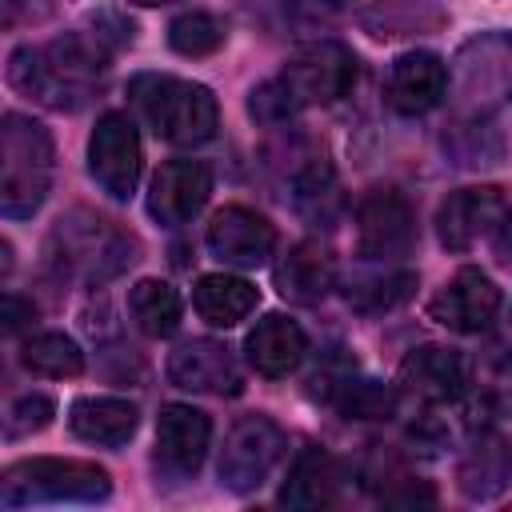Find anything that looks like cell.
I'll use <instances>...</instances> for the list:
<instances>
[{"label": "cell", "mask_w": 512, "mask_h": 512, "mask_svg": "<svg viewBox=\"0 0 512 512\" xmlns=\"http://www.w3.org/2000/svg\"><path fill=\"white\" fill-rule=\"evenodd\" d=\"M112 56L116 48L104 44L92 28H76L44 44L16 48L8 56V84L44 108L76 112L100 88Z\"/></svg>", "instance_id": "cell-1"}, {"label": "cell", "mask_w": 512, "mask_h": 512, "mask_svg": "<svg viewBox=\"0 0 512 512\" xmlns=\"http://www.w3.org/2000/svg\"><path fill=\"white\" fill-rule=\"evenodd\" d=\"M44 260L60 280L100 288L140 260V240L92 208H72L52 224L44 240Z\"/></svg>", "instance_id": "cell-2"}, {"label": "cell", "mask_w": 512, "mask_h": 512, "mask_svg": "<svg viewBox=\"0 0 512 512\" xmlns=\"http://www.w3.org/2000/svg\"><path fill=\"white\" fill-rule=\"evenodd\" d=\"M128 100L164 144H204L220 128V104L212 88L184 76L140 72L128 80Z\"/></svg>", "instance_id": "cell-3"}, {"label": "cell", "mask_w": 512, "mask_h": 512, "mask_svg": "<svg viewBox=\"0 0 512 512\" xmlns=\"http://www.w3.org/2000/svg\"><path fill=\"white\" fill-rule=\"evenodd\" d=\"M452 120H492L512 104V32L488 28L468 36L448 60Z\"/></svg>", "instance_id": "cell-4"}, {"label": "cell", "mask_w": 512, "mask_h": 512, "mask_svg": "<svg viewBox=\"0 0 512 512\" xmlns=\"http://www.w3.org/2000/svg\"><path fill=\"white\" fill-rule=\"evenodd\" d=\"M56 144L52 132L24 116L4 112L0 120V212L4 220H28L52 192Z\"/></svg>", "instance_id": "cell-5"}, {"label": "cell", "mask_w": 512, "mask_h": 512, "mask_svg": "<svg viewBox=\"0 0 512 512\" xmlns=\"http://www.w3.org/2000/svg\"><path fill=\"white\" fill-rule=\"evenodd\" d=\"M112 496L108 468L92 460L64 456H28L4 468L0 476V508H32V504H104Z\"/></svg>", "instance_id": "cell-6"}, {"label": "cell", "mask_w": 512, "mask_h": 512, "mask_svg": "<svg viewBox=\"0 0 512 512\" xmlns=\"http://www.w3.org/2000/svg\"><path fill=\"white\" fill-rule=\"evenodd\" d=\"M288 452V436L284 428L264 416V412H244L232 420V428L224 432V448L216 460V476L228 492H256L272 468L280 464V456Z\"/></svg>", "instance_id": "cell-7"}, {"label": "cell", "mask_w": 512, "mask_h": 512, "mask_svg": "<svg viewBox=\"0 0 512 512\" xmlns=\"http://www.w3.org/2000/svg\"><path fill=\"white\" fill-rule=\"evenodd\" d=\"M276 80L288 92L296 112L316 108V104H332L356 80V52L348 44H340V40L316 36V40H308V44H300L292 52V60L280 68Z\"/></svg>", "instance_id": "cell-8"}, {"label": "cell", "mask_w": 512, "mask_h": 512, "mask_svg": "<svg viewBox=\"0 0 512 512\" xmlns=\"http://www.w3.org/2000/svg\"><path fill=\"white\" fill-rule=\"evenodd\" d=\"M420 240L416 208L400 188H368L356 204V248L372 264H400Z\"/></svg>", "instance_id": "cell-9"}, {"label": "cell", "mask_w": 512, "mask_h": 512, "mask_svg": "<svg viewBox=\"0 0 512 512\" xmlns=\"http://www.w3.org/2000/svg\"><path fill=\"white\" fill-rule=\"evenodd\" d=\"M144 172V148H140V132L124 112H104L88 136V176L92 184L124 204Z\"/></svg>", "instance_id": "cell-10"}, {"label": "cell", "mask_w": 512, "mask_h": 512, "mask_svg": "<svg viewBox=\"0 0 512 512\" xmlns=\"http://www.w3.org/2000/svg\"><path fill=\"white\" fill-rule=\"evenodd\" d=\"M212 448V420L208 412L192 404H164L156 420V448H152V468L156 480L164 484H184L200 472L204 456Z\"/></svg>", "instance_id": "cell-11"}, {"label": "cell", "mask_w": 512, "mask_h": 512, "mask_svg": "<svg viewBox=\"0 0 512 512\" xmlns=\"http://www.w3.org/2000/svg\"><path fill=\"white\" fill-rule=\"evenodd\" d=\"M508 220H512V208L500 188L492 184L456 188L436 208V236L448 252H468L472 244L500 236Z\"/></svg>", "instance_id": "cell-12"}, {"label": "cell", "mask_w": 512, "mask_h": 512, "mask_svg": "<svg viewBox=\"0 0 512 512\" xmlns=\"http://www.w3.org/2000/svg\"><path fill=\"white\" fill-rule=\"evenodd\" d=\"M468 356L444 344H420L400 360V392L424 408H444L468 400Z\"/></svg>", "instance_id": "cell-13"}, {"label": "cell", "mask_w": 512, "mask_h": 512, "mask_svg": "<svg viewBox=\"0 0 512 512\" xmlns=\"http://www.w3.org/2000/svg\"><path fill=\"white\" fill-rule=\"evenodd\" d=\"M500 304H504L500 284H496L488 272H480V268H460V272H452V276L432 292L428 316H432L436 324H444L448 332L472 336V332H484V328L496 320Z\"/></svg>", "instance_id": "cell-14"}, {"label": "cell", "mask_w": 512, "mask_h": 512, "mask_svg": "<svg viewBox=\"0 0 512 512\" xmlns=\"http://www.w3.org/2000/svg\"><path fill=\"white\" fill-rule=\"evenodd\" d=\"M212 196V164L196 156H176L156 168L148 184V216L164 228L188 224Z\"/></svg>", "instance_id": "cell-15"}, {"label": "cell", "mask_w": 512, "mask_h": 512, "mask_svg": "<svg viewBox=\"0 0 512 512\" xmlns=\"http://www.w3.org/2000/svg\"><path fill=\"white\" fill-rule=\"evenodd\" d=\"M208 252L224 264V268H260L272 260L276 252V228L268 224V216H260L256 208L244 204H224L204 232Z\"/></svg>", "instance_id": "cell-16"}, {"label": "cell", "mask_w": 512, "mask_h": 512, "mask_svg": "<svg viewBox=\"0 0 512 512\" xmlns=\"http://www.w3.org/2000/svg\"><path fill=\"white\" fill-rule=\"evenodd\" d=\"M168 380L184 392H208V396H236L244 376H240V364L232 356L228 344L220 340H184L168 352V364H164Z\"/></svg>", "instance_id": "cell-17"}, {"label": "cell", "mask_w": 512, "mask_h": 512, "mask_svg": "<svg viewBox=\"0 0 512 512\" xmlns=\"http://www.w3.org/2000/svg\"><path fill=\"white\" fill-rule=\"evenodd\" d=\"M384 96H388V108L392 112H400V116H424L436 104H444V96H448V64L436 52H428V48L400 52L392 60V68H388Z\"/></svg>", "instance_id": "cell-18"}, {"label": "cell", "mask_w": 512, "mask_h": 512, "mask_svg": "<svg viewBox=\"0 0 512 512\" xmlns=\"http://www.w3.org/2000/svg\"><path fill=\"white\" fill-rule=\"evenodd\" d=\"M344 484H348V472L332 452L304 448V452H296V460L280 484V504L296 508V512H316V508L336 504Z\"/></svg>", "instance_id": "cell-19"}, {"label": "cell", "mask_w": 512, "mask_h": 512, "mask_svg": "<svg viewBox=\"0 0 512 512\" xmlns=\"http://www.w3.org/2000/svg\"><path fill=\"white\" fill-rule=\"evenodd\" d=\"M276 288L284 300L320 304L336 288V260L320 240H296L272 268Z\"/></svg>", "instance_id": "cell-20"}, {"label": "cell", "mask_w": 512, "mask_h": 512, "mask_svg": "<svg viewBox=\"0 0 512 512\" xmlns=\"http://www.w3.org/2000/svg\"><path fill=\"white\" fill-rule=\"evenodd\" d=\"M304 352H308V336H304V328H300L292 316H284V312H268V316L256 320V328L244 336V356H248V364H252L260 376H268V380H280V376L296 372L300 360H304Z\"/></svg>", "instance_id": "cell-21"}, {"label": "cell", "mask_w": 512, "mask_h": 512, "mask_svg": "<svg viewBox=\"0 0 512 512\" xmlns=\"http://www.w3.org/2000/svg\"><path fill=\"white\" fill-rule=\"evenodd\" d=\"M356 20L376 40H408L440 32L448 24V12L440 0H360Z\"/></svg>", "instance_id": "cell-22"}, {"label": "cell", "mask_w": 512, "mask_h": 512, "mask_svg": "<svg viewBox=\"0 0 512 512\" xmlns=\"http://www.w3.org/2000/svg\"><path fill=\"white\" fill-rule=\"evenodd\" d=\"M140 412L124 396H80L68 408V428L76 440L96 448H120L136 436Z\"/></svg>", "instance_id": "cell-23"}, {"label": "cell", "mask_w": 512, "mask_h": 512, "mask_svg": "<svg viewBox=\"0 0 512 512\" xmlns=\"http://www.w3.org/2000/svg\"><path fill=\"white\" fill-rule=\"evenodd\" d=\"M256 304H260L256 284H248L244 276H232V272H208L192 284V308L212 328L240 324L244 316L256 312Z\"/></svg>", "instance_id": "cell-24"}, {"label": "cell", "mask_w": 512, "mask_h": 512, "mask_svg": "<svg viewBox=\"0 0 512 512\" xmlns=\"http://www.w3.org/2000/svg\"><path fill=\"white\" fill-rule=\"evenodd\" d=\"M252 16H260L276 32L312 36L332 24H340L348 12H356L352 0H244Z\"/></svg>", "instance_id": "cell-25"}, {"label": "cell", "mask_w": 512, "mask_h": 512, "mask_svg": "<svg viewBox=\"0 0 512 512\" xmlns=\"http://www.w3.org/2000/svg\"><path fill=\"white\" fill-rule=\"evenodd\" d=\"M340 184H336V168L328 164V156L312 152L296 164L292 172V208L308 220V224H332L340 216Z\"/></svg>", "instance_id": "cell-26"}, {"label": "cell", "mask_w": 512, "mask_h": 512, "mask_svg": "<svg viewBox=\"0 0 512 512\" xmlns=\"http://www.w3.org/2000/svg\"><path fill=\"white\" fill-rule=\"evenodd\" d=\"M508 472H512V456H508V444L480 428L460 460V492L468 500H492L504 484H508Z\"/></svg>", "instance_id": "cell-27"}, {"label": "cell", "mask_w": 512, "mask_h": 512, "mask_svg": "<svg viewBox=\"0 0 512 512\" xmlns=\"http://www.w3.org/2000/svg\"><path fill=\"white\" fill-rule=\"evenodd\" d=\"M468 372H472L468 408L508 416L512 412V348L508 344H488L480 356L468 360Z\"/></svg>", "instance_id": "cell-28"}, {"label": "cell", "mask_w": 512, "mask_h": 512, "mask_svg": "<svg viewBox=\"0 0 512 512\" xmlns=\"http://www.w3.org/2000/svg\"><path fill=\"white\" fill-rule=\"evenodd\" d=\"M128 316L144 336L164 340L180 328V292L168 280H156V276L136 280L128 288Z\"/></svg>", "instance_id": "cell-29"}, {"label": "cell", "mask_w": 512, "mask_h": 512, "mask_svg": "<svg viewBox=\"0 0 512 512\" xmlns=\"http://www.w3.org/2000/svg\"><path fill=\"white\" fill-rule=\"evenodd\" d=\"M20 368L44 380H72L84 372V348L64 332H32L20 340Z\"/></svg>", "instance_id": "cell-30"}, {"label": "cell", "mask_w": 512, "mask_h": 512, "mask_svg": "<svg viewBox=\"0 0 512 512\" xmlns=\"http://www.w3.org/2000/svg\"><path fill=\"white\" fill-rule=\"evenodd\" d=\"M416 288V272L408 268H396V264H380V272H360L348 280V304L356 312H368V316H380V312H392L396 304H404Z\"/></svg>", "instance_id": "cell-31"}, {"label": "cell", "mask_w": 512, "mask_h": 512, "mask_svg": "<svg viewBox=\"0 0 512 512\" xmlns=\"http://www.w3.org/2000/svg\"><path fill=\"white\" fill-rule=\"evenodd\" d=\"M328 400L348 416V420H388L396 412V388L380 384V380H364L344 372L336 380V388L328 392Z\"/></svg>", "instance_id": "cell-32"}, {"label": "cell", "mask_w": 512, "mask_h": 512, "mask_svg": "<svg viewBox=\"0 0 512 512\" xmlns=\"http://www.w3.org/2000/svg\"><path fill=\"white\" fill-rule=\"evenodd\" d=\"M224 36H228L224 20L212 16V12H200V8L180 12V16L168 24V48H172L176 56H188V60L212 56V52L224 44Z\"/></svg>", "instance_id": "cell-33"}, {"label": "cell", "mask_w": 512, "mask_h": 512, "mask_svg": "<svg viewBox=\"0 0 512 512\" xmlns=\"http://www.w3.org/2000/svg\"><path fill=\"white\" fill-rule=\"evenodd\" d=\"M448 152L456 156V164L464 168H484V164H496L504 144L500 136L488 128V120H452V132H448Z\"/></svg>", "instance_id": "cell-34"}, {"label": "cell", "mask_w": 512, "mask_h": 512, "mask_svg": "<svg viewBox=\"0 0 512 512\" xmlns=\"http://www.w3.org/2000/svg\"><path fill=\"white\" fill-rule=\"evenodd\" d=\"M56 416V400L44 392H24L4 412V440H24L32 432H44Z\"/></svg>", "instance_id": "cell-35"}, {"label": "cell", "mask_w": 512, "mask_h": 512, "mask_svg": "<svg viewBox=\"0 0 512 512\" xmlns=\"http://www.w3.org/2000/svg\"><path fill=\"white\" fill-rule=\"evenodd\" d=\"M44 16H48V4H44V0H0V20H4V28L32 24V20H44Z\"/></svg>", "instance_id": "cell-36"}, {"label": "cell", "mask_w": 512, "mask_h": 512, "mask_svg": "<svg viewBox=\"0 0 512 512\" xmlns=\"http://www.w3.org/2000/svg\"><path fill=\"white\" fill-rule=\"evenodd\" d=\"M32 320H36V304L24 300V296H16V292H8V296H4V332L16 336V332H24Z\"/></svg>", "instance_id": "cell-37"}, {"label": "cell", "mask_w": 512, "mask_h": 512, "mask_svg": "<svg viewBox=\"0 0 512 512\" xmlns=\"http://www.w3.org/2000/svg\"><path fill=\"white\" fill-rule=\"evenodd\" d=\"M128 4H140V8H160V4H172V0H128Z\"/></svg>", "instance_id": "cell-38"}]
</instances>
